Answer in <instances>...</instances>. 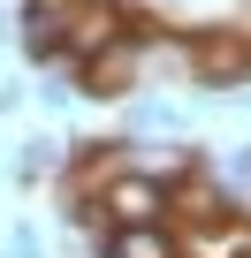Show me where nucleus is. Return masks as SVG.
Instances as JSON below:
<instances>
[{
	"instance_id": "nucleus-1",
	"label": "nucleus",
	"mask_w": 251,
	"mask_h": 258,
	"mask_svg": "<svg viewBox=\"0 0 251 258\" xmlns=\"http://www.w3.org/2000/svg\"><path fill=\"white\" fill-rule=\"evenodd\" d=\"M99 220H107V228H168V182L122 167V175L99 190Z\"/></svg>"
},
{
	"instance_id": "nucleus-2",
	"label": "nucleus",
	"mask_w": 251,
	"mask_h": 258,
	"mask_svg": "<svg viewBox=\"0 0 251 258\" xmlns=\"http://www.w3.org/2000/svg\"><path fill=\"white\" fill-rule=\"evenodd\" d=\"M114 0H76V8L61 16V69H84L91 53H107L114 46Z\"/></svg>"
},
{
	"instance_id": "nucleus-3",
	"label": "nucleus",
	"mask_w": 251,
	"mask_h": 258,
	"mask_svg": "<svg viewBox=\"0 0 251 258\" xmlns=\"http://www.w3.org/2000/svg\"><path fill=\"white\" fill-rule=\"evenodd\" d=\"M175 220H190V228H206V235H213V228H228V220H236V205H228V190L198 167V175H183V182L168 190V228H175Z\"/></svg>"
},
{
	"instance_id": "nucleus-4",
	"label": "nucleus",
	"mask_w": 251,
	"mask_h": 258,
	"mask_svg": "<svg viewBox=\"0 0 251 258\" xmlns=\"http://www.w3.org/2000/svg\"><path fill=\"white\" fill-rule=\"evenodd\" d=\"M137 46H145V38H114L107 53H91V61L76 69V91H84V99H107V91H130V76H137Z\"/></svg>"
},
{
	"instance_id": "nucleus-5",
	"label": "nucleus",
	"mask_w": 251,
	"mask_h": 258,
	"mask_svg": "<svg viewBox=\"0 0 251 258\" xmlns=\"http://www.w3.org/2000/svg\"><path fill=\"white\" fill-rule=\"evenodd\" d=\"M190 61H198V84H243V76H251V38H236V31H206Z\"/></svg>"
},
{
	"instance_id": "nucleus-6",
	"label": "nucleus",
	"mask_w": 251,
	"mask_h": 258,
	"mask_svg": "<svg viewBox=\"0 0 251 258\" xmlns=\"http://www.w3.org/2000/svg\"><path fill=\"white\" fill-rule=\"evenodd\" d=\"M91 258H183V250H175V228H99Z\"/></svg>"
},
{
	"instance_id": "nucleus-7",
	"label": "nucleus",
	"mask_w": 251,
	"mask_h": 258,
	"mask_svg": "<svg viewBox=\"0 0 251 258\" xmlns=\"http://www.w3.org/2000/svg\"><path fill=\"white\" fill-rule=\"evenodd\" d=\"M61 167H69V160H61L54 137H23V145H16V175H23V182H46V175H61Z\"/></svg>"
},
{
	"instance_id": "nucleus-8",
	"label": "nucleus",
	"mask_w": 251,
	"mask_h": 258,
	"mask_svg": "<svg viewBox=\"0 0 251 258\" xmlns=\"http://www.w3.org/2000/svg\"><path fill=\"white\" fill-rule=\"evenodd\" d=\"M38 99H46L54 114H69V106L84 99V91H76V69H46V76H38Z\"/></svg>"
},
{
	"instance_id": "nucleus-9",
	"label": "nucleus",
	"mask_w": 251,
	"mask_h": 258,
	"mask_svg": "<svg viewBox=\"0 0 251 258\" xmlns=\"http://www.w3.org/2000/svg\"><path fill=\"white\" fill-rule=\"evenodd\" d=\"M221 182H228V190H236V182H243V190H251V145H243V152H228V160H221Z\"/></svg>"
},
{
	"instance_id": "nucleus-10",
	"label": "nucleus",
	"mask_w": 251,
	"mask_h": 258,
	"mask_svg": "<svg viewBox=\"0 0 251 258\" xmlns=\"http://www.w3.org/2000/svg\"><path fill=\"white\" fill-rule=\"evenodd\" d=\"M8 258H46V250H38V235H31V228H16V235H8Z\"/></svg>"
}]
</instances>
